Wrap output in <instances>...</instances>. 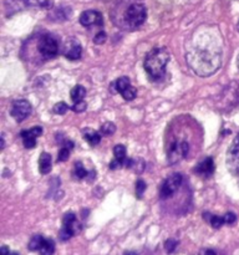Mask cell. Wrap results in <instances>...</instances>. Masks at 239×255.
I'll list each match as a JSON object with an SVG mask.
<instances>
[{
	"label": "cell",
	"instance_id": "44dd1931",
	"mask_svg": "<svg viewBox=\"0 0 239 255\" xmlns=\"http://www.w3.org/2000/svg\"><path fill=\"white\" fill-rule=\"evenodd\" d=\"M84 137H85V139H86V141L91 144V146H97V144L100 143V141H101V136H100V134L95 131L85 132Z\"/></svg>",
	"mask_w": 239,
	"mask_h": 255
},
{
	"label": "cell",
	"instance_id": "484cf974",
	"mask_svg": "<svg viewBox=\"0 0 239 255\" xmlns=\"http://www.w3.org/2000/svg\"><path fill=\"white\" fill-rule=\"evenodd\" d=\"M177 246H178V242L174 241V239H168V241L164 243V249H166L167 253H173L176 251Z\"/></svg>",
	"mask_w": 239,
	"mask_h": 255
},
{
	"label": "cell",
	"instance_id": "603a6c76",
	"mask_svg": "<svg viewBox=\"0 0 239 255\" xmlns=\"http://www.w3.org/2000/svg\"><path fill=\"white\" fill-rule=\"evenodd\" d=\"M74 176L76 177L77 179H82V178H85V177H86V176H89L87 171L84 168V166H82V164L80 163V162H76V163H75Z\"/></svg>",
	"mask_w": 239,
	"mask_h": 255
},
{
	"label": "cell",
	"instance_id": "277c9868",
	"mask_svg": "<svg viewBox=\"0 0 239 255\" xmlns=\"http://www.w3.org/2000/svg\"><path fill=\"white\" fill-rule=\"evenodd\" d=\"M37 50H39L42 57H45V59H52V57H55L59 54V41L52 35H42L39 40V44H37Z\"/></svg>",
	"mask_w": 239,
	"mask_h": 255
},
{
	"label": "cell",
	"instance_id": "f1b7e54d",
	"mask_svg": "<svg viewBox=\"0 0 239 255\" xmlns=\"http://www.w3.org/2000/svg\"><path fill=\"white\" fill-rule=\"evenodd\" d=\"M86 107H87V104L84 101V100H82V101L75 102L74 106H72L71 109H72V111H75V112H84L85 110H86Z\"/></svg>",
	"mask_w": 239,
	"mask_h": 255
},
{
	"label": "cell",
	"instance_id": "f546056e",
	"mask_svg": "<svg viewBox=\"0 0 239 255\" xmlns=\"http://www.w3.org/2000/svg\"><path fill=\"white\" fill-rule=\"evenodd\" d=\"M106 37H107L106 32L100 31V32H97L96 35H95L94 42H95V44H97V45H101V44H104L105 41H106Z\"/></svg>",
	"mask_w": 239,
	"mask_h": 255
},
{
	"label": "cell",
	"instance_id": "1f68e13d",
	"mask_svg": "<svg viewBox=\"0 0 239 255\" xmlns=\"http://www.w3.org/2000/svg\"><path fill=\"white\" fill-rule=\"evenodd\" d=\"M199 255H217L216 252L212 251V249H204V251L201 252V254Z\"/></svg>",
	"mask_w": 239,
	"mask_h": 255
},
{
	"label": "cell",
	"instance_id": "6da1fadb",
	"mask_svg": "<svg viewBox=\"0 0 239 255\" xmlns=\"http://www.w3.org/2000/svg\"><path fill=\"white\" fill-rule=\"evenodd\" d=\"M189 67L199 76H209L221 66V47L209 44L196 46L187 54Z\"/></svg>",
	"mask_w": 239,
	"mask_h": 255
},
{
	"label": "cell",
	"instance_id": "d590c367",
	"mask_svg": "<svg viewBox=\"0 0 239 255\" xmlns=\"http://www.w3.org/2000/svg\"><path fill=\"white\" fill-rule=\"evenodd\" d=\"M238 66H239V59H238Z\"/></svg>",
	"mask_w": 239,
	"mask_h": 255
},
{
	"label": "cell",
	"instance_id": "836d02e7",
	"mask_svg": "<svg viewBox=\"0 0 239 255\" xmlns=\"http://www.w3.org/2000/svg\"><path fill=\"white\" fill-rule=\"evenodd\" d=\"M124 255H137V254L133 253V252H128V253H126Z\"/></svg>",
	"mask_w": 239,
	"mask_h": 255
},
{
	"label": "cell",
	"instance_id": "d4e9b609",
	"mask_svg": "<svg viewBox=\"0 0 239 255\" xmlns=\"http://www.w3.org/2000/svg\"><path fill=\"white\" fill-rule=\"evenodd\" d=\"M144 191H146V183H144L142 179H138V181L136 182V196H137V198H142Z\"/></svg>",
	"mask_w": 239,
	"mask_h": 255
},
{
	"label": "cell",
	"instance_id": "2e32d148",
	"mask_svg": "<svg viewBox=\"0 0 239 255\" xmlns=\"http://www.w3.org/2000/svg\"><path fill=\"white\" fill-rule=\"evenodd\" d=\"M85 95H86V90H85V87L81 86V85H76V86L71 90V99L74 102L82 101Z\"/></svg>",
	"mask_w": 239,
	"mask_h": 255
},
{
	"label": "cell",
	"instance_id": "4dcf8cb0",
	"mask_svg": "<svg viewBox=\"0 0 239 255\" xmlns=\"http://www.w3.org/2000/svg\"><path fill=\"white\" fill-rule=\"evenodd\" d=\"M223 217H224V222H226V224H234V223H236L237 217H236V214H234V213H227L226 216H223Z\"/></svg>",
	"mask_w": 239,
	"mask_h": 255
},
{
	"label": "cell",
	"instance_id": "52a82bcc",
	"mask_svg": "<svg viewBox=\"0 0 239 255\" xmlns=\"http://www.w3.org/2000/svg\"><path fill=\"white\" fill-rule=\"evenodd\" d=\"M189 151V144L187 141H174L168 149V162L171 164L177 163L182 158L187 157Z\"/></svg>",
	"mask_w": 239,
	"mask_h": 255
},
{
	"label": "cell",
	"instance_id": "7c38bea8",
	"mask_svg": "<svg viewBox=\"0 0 239 255\" xmlns=\"http://www.w3.org/2000/svg\"><path fill=\"white\" fill-rule=\"evenodd\" d=\"M80 24L84 26L91 25H102V15L96 10H86L80 15Z\"/></svg>",
	"mask_w": 239,
	"mask_h": 255
},
{
	"label": "cell",
	"instance_id": "8fae6325",
	"mask_svg": "<svg viewBox=\"0 0 239 255\" xmlns=\"http://www.w3.org/2000/svg\"><path fill=\"white\" fill-rule=\"evenodd\" d=\"M42 133V128L41 127L36 126L31 129H27V131H22L21 132V138H22V143L26 148H34L36 146V138L37 137L41 136Z\"/></svg>",
	"mask_w": 239,
	"mask_h": 255
},
{
	"label": "cell",
	"instance_id": "8d00e7d4",
	"mask_svg": "<svg viewBox=\"0 0 239 255\" xmlns=\"http://www.w3.org/2000/svg\"><path fill=\"white\" fill-rule=\"evenodd\" d=\"M238 27H239V25H238Z\"/></svg>",
	"mask_w": 239,
	"mask_h": 255
},
{
	"label": "cell",
	"instance_id": "e575fe53",
	"mask_svg": "<svg viewBox=\"0 0 239 255\" xmlns=\"http://www.w3.org/2000/svg\"><path fill=\"white\" fill-rule=\"evenodd\" d=\"M10 255H19L16 253V252H12V253H10Z\"/></svg>",
	"mask_w": 239,
	"mask_h": 255
},
{
	"label": "cell",
	"instance_id": "83f0119b",
	"mask_svg": "<svg viewBox=\"0 0 239 255\" xmlns=\"http://www.w3.org/2000/svg\"><path fill=\"white\" fill-rule=\"evenodd\" d=\"M69 110V106H67L65 102H60V104H56L54 106V112L57 115H64L66 114V111Z\"/></svg>",
	"mask_w": 239,
	"mask_h": 255
},
{
	"label": "cell",
	"instance_id": "4fadbf2b",
	"mask_svg": "<svg viewBox=\"0 0 239 255\" xmlns=\"http://www.w3.org/2000/svg\"><path fill=\"white\" fill-rule=\"evenodd\" d=\"M81 45L76 41V40H70L66 42L64 50V55L69 60H77L81 57Z\"/></svg>",
	"mask_w": 239,
	"mask_h": 255
},
{
	"label": "cell",
	"instance_id": "5bb4252c",
	"mask_svg": "<svg viewBox=\"0 0 239 255\" xmlns=\"http://www.w3.org/2000/svg\"><path fill=\"white\" fill-rule=\"evenodd\" d=\"M196 172L199 174V176L206 177V178H208V177L212 176V173H213V172H214V162H213V159H212L211 157H207V158H204L203 161H202L201 163H199L198 166H197Z\"/></svg>",
	"mask_w": 239,
	"mask_h": 255
},
{
	"label": "cell",
	"instance_id": "9a60e30c",
	"mask_svg": "<svg viewBox=\"0 0 239 255\" xmlns=\"http://www.w3.org/2000/svg\"><path fill=\"white\" fill-rule=\"evenodd\" d=\"M51 164H52V161H51V156H50L49 153H46V152H44V153H41V156H40L39 158V171L41 174H47L50 171H51Z\"/></svg>",
	"mask_w": 239,
	"mask_h": 255
},
{
	"label": "cell",
	"instance_id": "e0dca14e",
	"mask_svg": "<svg viewBox=\"0 0 239 255\" xmlns=\"http://www.w3.org/2000/svg\"><path fill=\"white\" fill-rule=\"evenodd\" d=\"M55 252V243L52 239H45L42 243L41 248H40V255H52Z\"/></svg>",
	"mask_w": 239,
	"mask_h": 255
},
{
	"label": "cell",
	"instance_id": "d6a6232c",
	"mask_svg": "<svg viewBox=\"0 0 239 255\" xmlns=\"http://www.w3.org/2000/svg\"><path fill=\"white\" fill-rule=\"evenodd\" d=\"M0 255H10V252L9 249H7V247H1V249H0Z\"/></svg>",
	"mask_w": 239,
	"mask_h": 255
},
{
	"label": "cell",
	"instance_id": "7a4b0ae2",
	"mask_svg": "<svg viewBox=\"0 0 239 255\" xmlns=\"http://www.w3.org/2000/svg\"><path fill=\"white\" fill-rule=\"evenodd\" d=\"M169 52L164 47L153 49L144 59V70L152 80H159L166 74V66L169 61Z\"/></svg>",
	"mask_w": 239,
	"mask_h": 255
},
{
	"label": "cell",
	"instance_id": "3957f363",
	"mask_svg": "<svg viewBox=\"0 0 239 255\" xmlns=\"http://www.w3.org/2000/svg\"><path fill=\"white\" fill-rule=\"evenodd\" d=\"M147 16L146 6L141 2H133L124 10L123 19L128 27H138L144 22Z\"/></svg>",
	"mask_w": 239,
	"mask_h": 255
},
{
	"label": "cell",
	"instance_id": "7402d4cb",
	"mask_svg": "<svg viewBox=\"0 0 239 255\" xmlns=\"http://www.w3.org/2000/svg\"><path fill=\"white\" fill-rule=\"evenodd\" d=\"M114 156H115V159H117L122 167V161L126 158V147L122 146V144H117V146H115Z\"/></svg>",
	"mask_w": 239,
	"mask_h": 255
},
{
	"label": "cell",
	"instance_id": "4316f807",
	"mask_svg": "<svg viewBox=\"0 0 239 255\" xmlns=\"http://www.w3.org/2000/svg\"><path fill=\"white\" fill-rule=\"evenodd\" d=\"M70 151H71V149L67 148V147L62 146V148L60 149V152H59V157H57V162H65V161H67V158H69V156H70Z\"/></svg>",
	"mask_w": 239,
	"mask_h": 255
},
{
	"label": "cell",
	"instance_id": "30bf717a",
	"mask_svg": "<svg viewBox=\"0 0 239 255\" xmlns=\"http://www.w3.org/2000/svg\"><path fill=\"white\" fill-rule=\"evenodd\" d=\"M115 86H116V91L120 92L122 95L124 100L127 101H131L136 97V89L131 85L128 77H120L116 82H115Z\"/></svg>",
	"mask_w": 239,
	"mask_h": 255
},
{
	"label": "cell",
	"instance_id": "8992f818",
	"mask_svg": "<svg viewBox=\"0 0 239 255\" xmlns=\"http://www.w3.org/2000/svg\"><path fill=\"white\" fill-rule=\"evenodd\" d=\"M182 181H183V177L179 173H174L172 174L171 177H168V178L163 182L161 189H159V196H161V198L167 199L169 198V197L173 196V194L178 191L179 187H181Z\"/></svg>",
	"mask_w": 239,
	"mask_h": 255
},
{
	"label": "cell",
	"instance_id": "d6986e66",
	"mask_svg": "<svg viewBox=\"0 0 239 255\" xmlns=\"http://www.w3.org/2000/svg\"><path fill=\"white\" fill-rule=\"evenodd\" d=\"M17 2H22L24 5H27V6H44L49 7L51 6L52 1L51 0H15Z\"/></svg>",
	"mask_w": 239,
	"mask_h": 255
},
{
	"label": "cell",
	"instance_id": "9c48e42d",
	"mask_svg": "<svg viewBox=\"0 0 239 255\" xmlns=\"http://www.w3.org/2000/svg\"><path fill=\"white\" fill-rule=\"evenodd\" d=\"M10 114H11V117L15 121H22L31 114V105L26 100H17L12 104Z\"/></svg>",
	"mask_w": 239,
	"mask_h": 255
},
{
	"label": "cell",
	"instance_id": "cb8c5ba5",
	"mask_svg": "<svg viewBox=\"0 0 239 255\" xmlns=\"http://www.w3.org/2000/svg\"><path fill=\"white\" fill-rule=\"evenodd\" d=\"M115 131H116V126H115L112 122H106L105 125H102L101 132L104 134H107V136H110V134H114Z\"/></svg>",
	"mask_w": 239,
	"mask_h": 255
},
{
	"label": "cell",
	"instance_id": "ffe728a7",
	"mask_svg": "<svg viewBox=\"0 0 239 255\" xmlns=\"http://www.w3.org/2000/svg\"><path fill=\"white\" fill-rule=\"evenodd\" d=\"M204 217H206L207 221L211 223V226L213 227L214 229H219L221 228L223 224H226V222H224V217H218V216H213V214H204Z\"/></svg>",
	"mask_w": 239,
	"mask_h": 255
},
{
	"label": "cell",
	"instance_id": "5b68a950",
	"mask_svg": "<svg viewBox=\"0 0 239 255\" xmlns=\"http://www.w3.org/2000/svg\"><path fill=\"white\" fill-rule=\"evenodd\" d=\"M81 231V224L77 222L76 216L74 213L65 214L64 219H62V228L59 233V238L62 242L69 241L71 237L77 234Z\"/></svg>",
	"mask_w": 239,
	"mask_h": 255
},
{
	"label": "cell",
	"instance_id": "ba28073f",
	"mask_svg": "<svg viewBox=\"0 0 239 255\" xmlns=\"http://www.w3.org/2000/svg\"><path fill=\"white\" fill-rule=\"evenodd\" d=\"M227 167L233 173L239 172V133L234 138L233 143L229 147L228 153H227Z\"/></svg>",
	"mask_w": 239,
	"mask_h": 255
},
{
	"label": "cell",
	"instance_id": "ac0fdd59",
	"mask_svg": "<svg viewBox=\"0 0 239 255\" xmlns=\"http://www.w3.org/2000/svg\"><path fill=\"white\" fill-rule=\"evenodd\" d=\"M44 241L45 238L42 236H34L31 239H30L27 248H29V251L31 252H39L40 248H41L42 243H44Z\"/></svg>",
	"mask_w": 239,
	"mask_h": 255
}]
</instances>
